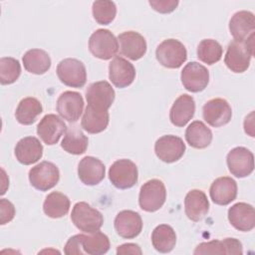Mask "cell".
<instances>
[{"mask_svg":"<svg viewBox=\"0 0 255 255\" xmlns=\"http://www.w3.org/2000/svg\"><path fill=\"white\" fill-rule=\"evenodd\" d=\"M70 199L64 193L53 191L49 193L43 203L44 213L51 218H61L70 210Z\"/></svg>","mask_w":255,"mask_h":255,"instance_id":"obj_32","label":"cell"},{"mask_svg":"<svg viewBox=\"0 0 255 255\" xmlns=\"http://www.w3.org/2000/svg\"><path fill=\"white\" fill-rule=\"evenodd\" d=\"M23 65L27 72L35 75L45 74L51 67V59L47 52L41 49L27 51L23 58Z\"/></svg>","mask_w":255,"mask_h":255,"instance_id":"obj_28","label":"cell"},{"mask_svg":"<svg viewBox=\"0 0 255 255\" xmlns=\"http://www.w3.org/2000/svg\"><path fill=\"white\" fill-rule=\"evenodd\" d=\"M109 178L113 185L119 189L130 188L137 182V167L130 159L116 160L110 167Z\"/></svg>","mask_w":255,"mask_h":255,"instance_id":"obj_6","label":"cell"},{"mask_svg":"<svg viewBox=\"0 0 255 255\" xmlns=\"http://www.w3.org/2000/svg\"><path fill=\"white\" fill-rule=\"evenodd\" d=\"M14 152L20 163L30 165L37 162L42 157L43 145L37 137L25 136L16 143Z\"/></svg>","mask_w":255,"mask_h":255,"instance_id":"obj_21","label":"cell"},{"mask_svg":"<svg viewBox=\"0 0 255 255\" xmlns=\"http://www.w3.org/2000/svg\"><path fill=\"white\" fill-rule=\"evenodd\" d=\"M223 49L221 45L213 39L202 40L197 47V57L207 65L217 63L222 57Z\"/></svg>","mask_w":255,"mask_h":255,"instance_id":"obj_35","label":"cell"},{"mask_svg":"<svg viewBox=\"0 0 255 255\" xmlns=\"http://www.w3.org/2000/svg\"><path fill=\"white\" fill-rule=\"evenodd\" d=\"M92 12L94 19L101 25L110 24L117 15V6L113 1L100 0L93 3Z\"/></svg>","mask_w":255,"mask_h":255,"instance_id":"obj_37","label":"cell"},{"mask_svg":"<svg viewBox=\"0 0 255 255\" xmlns=\"http://www.w3.org/2000/svg\"><path fill=\"white\" fill-rule=\"evenodd\" d=\"M115 91L107 81H99L91 84L86 92L88 105L109 110L115 101Z\"/></svg>","mask_w":255,"mask_h":255,"instance_id":"obj_16","label":"cell"},{"mask_svg":"<svg viewBox=\"0 0 255 255\" xmlns=\"http://www.w3.org/2000/svg\"><path fill=\"white\" fill-rule=\"evenodd\" d=\"M115 229L117 233L123 238H134L141 232V217L135 211L123 210L119 212L115 218Z\"/></svg>","mask_w":255,"mask_h":255,"instance_id":"obj_17","label":"cell"},{"mask_svg":"<svg viewBox=\"0 0 255 255\" xmlns=\"http://www.w3.org/2000/svg\"><path fill=\"white\" fill-rule=\"evenodd\" d=\"M66 131V124L60 117L54 114H49L43 117L37 126V133L47 145L57 143Z\"/></svg>","mask_w":255,"mask_h":255,"instance_id":"obj_14","label":"cell"},{"mask_svg":"<svg viewBox=\"0 0 255 255\" xmlns=\"http://www.w3.org/2000/svg\"><path fill=\"white\" fill-rule=\"evenodd\" d=\"M110 121L108 110L96 108L88 105L82 118V128L89 133H99L104 131Z\"/></svg>","mask_w":255,"mask_h":255,"instance_id":"obj_27","label":"cell"},{"mask_svg":"<svg viewBox=\"0 0 255 255\" xmlns=\"http://www.w3.org/2000/svg\"><path fill=\"white\" fill-rule=\"evenodd\" d=\"M204 121L214 128L227 125L232 117V110L228 102L221 98L207 101L202 109Z\"/></svg>","mask_w":255,"mask_h":255,"instance_id":"obj_10","label":"cell"},{"mask_svg":"<svg viewBox=\"0 0 255 255\" xmlns=\"http://www.w3.org/2000/svg\"><path fill=\"white\" fill-rule=\"evenodd\" d=\"M57 76L64 85L72 88H82L87 82L85 65L73 58L64 59L58 64Z\"/></svg>","mask_w":255,"mask_h":255,"instance_id":"obj_7","label":"cell"},{"mask_svg":"<svg viewBox=\"0 0 255 255\" xmlns=\"http://www.w3.org/2000/svg\"><path fill=\"white\" fill-rule=\"evenodd\" d=\"M141 253L142 252H141L140 247L134 243H126L117 248L118 255H120V254L121 255L122 254H135V255L138 254V255H140Z\"/></svg>","mask_w":255,"mask_h":255,"instance_id":"obj_41","label":"cell"},{"mask_svg":"<svg viewBox=\"0 0 255 255\" xmlns=\"http://www.w3.org/2000/svg\"><path fill=\"white\" fill-rule=\"evenodd\" d=\"M244 128H245V132L249 133L251 136H254V132H253V113H251L248 117H246L245 121H244Z\"/></svg>","mask_w":255,"mask_h":255,"instance_id":"obj_42","label":"cell"},{"mask_svg":"<svg viewBox=\"0 0 255 255\" xmlns=\"http://www.w3.org/2000/svg\"><path fill=\"white\" fill-rule=\"evenodd\" d=\"M243 253L242 244L236 238H225L223 240H212L202 242L195 248L193 254H234L241 255Z\"/></svg>","mask_w":255,"mask_h":255,"instance_id":"obj_24","label":"cell"},{"mask_svg":"<svg viewBox=\"0 0 255 255\" xmlns=\"http://www.w3.org/2000/svg\"><path fill=\"white\" fill-rule=\"evenodd\" d=\"M151 243L156 251L168 253L174 248L176 243L175 231L167 224L157 225L151 233Z\"/></svg>","mask_w":255,"mask_h":255,"instance_id":"obj_31","label":"cell"},{"mask_svg":"<svg viewBox=\"0 0 255 255\" xmlns=\"http://www.w3.org/2000/svg\"><path fill=\"white\" fill-rule=\"evenodd\" d=\"M71 219L75 226L85 233H94L99 231L104 223L102 213L84 201L77 202L74 205L71 213Z\"/></svg>","mask_w":255,"mask_h":255,"instance_id":"obj_2","label":"cell"},{"mask_svg":"<svg viewBox=\"0 0 255 255\" xmlns=\"http://www.w3.org/2000/svg\"><path fill=\"white\" fill-rule=\"evenodd\" d=\"M82 246L85 254L102 255L109 251L110 240L106 234L99 230L94 233H88V235L83 234Z\"/></svg>","mask_w":255,"mask_h":255,"instance_id":"obj_34","label":"cell"},{"mask_svg":"<svg viewBox=\"0 0 255 255\" xmlns=\"http://www.w3.org/2000/svg\"><path fill=\"white\" fill-rule=\"evenodd\" d=\"M185 151V143L182 138L173 134H167L159 137L154 143V152L156 156L167 163L177 161Z\"/></svg>","mask_w":255,"mask_h":255,"instance_id":"obj_12","label":"cell"},{"mask_svg":"<svg viewBox=\"0 0 255 255\" xmlns=\"http://www.w3.org/2000/svg\"><path fill=\"white\" fill-rule=\"evenodd\" d=\"M229 171L236 177L242 178L250 175L254 169V155L243 146L231 149L226 157Z\"/></svg>","mask_w":255,"mask_h":255,"instance_id":"obj_9","label":"cell"},{"mask_svg":"<svg viewBox=\"0 0 255 255\" xmlns=\"http://www.w3.org/2000/svg\"><path fill=\"white\" fill-rule=\"evenodd\" d=\"M166 199L164 183L159 179H150L143 183L139 190L138 204L146 212H154L162 207Z\"/></svg>","mask_w":255,"mask_h":255,"instance_id":"obj_3","label":"cell"},{"mask_svg":"<svg viewBox=\"0 0 255 255\" xmlns=\"http://www.w3.org/2000/svg\"><path fill=\"white\" fill-rule=\"evenodd\" d=\"M109 78L114 86L123 89L133 82L135 69L128 60L116 57L109 65Z\"/></svg>","mask_w":255,"mask_h":255,"instance_id":"obj_18","label":"cell"},{"mask_svg":"<svg viewBox=\"0 0 255 255\" xmlns=\"http://www.w3.org/2000/svg\"><path fill=\"white\" fill-rule=\"evenodd\" d=\"M43 112L42 104L39 100L33 97L24 98L18 104L15 112V118L17 122L24 126H29L35 123L38 116Z\"/></svg>","mask_w":255,"mask_h":255,"instance_id":"obj_30","label":"cell"},{"mask_svg":"<svg viewBox=\"0 0 255 255\" xmlns=\"http://www.w3.org/2000/svg\"><path fill=\"white\" fill-rule=\"evenodd\" d=\"M255 18L250 11H238L231 17L229 21V31L234 41L243 42L251 34L254 33Z\"/></svg>","mask_w":255,"mask_h":255,"instance_id":"obj_23","label":"cell"},{"mask_svg":"<svg viewBox=\"0 0 255 255\" xmlns=\"http://www.w3.org/2000/svg\"><path fill=\"white\" fill-rule=\"evenodd\" d=\"M84 109V100L80 93L66 91L60 95L57 101V112L62 119L75 123L77 122Z\"/></svg>","mask_w":255,"mask_h":255,"instance_id":"obj_13","label":"cell"},{"mask_svg":"<svg viewBox=\"0 0 255 255\" xmlns=\"http://www.w3.org/2000/svg\"><path fill=\"white\" fill-rule=\"evenodd\" d=\"M82 238H83V234H77V235H74L71 238H69V240L67 241L65 248H64L65 254H67V255L85 254V252L83 250V246H82Z\"/></svg>","mask_w":255,"mask_h":255,"instance_id":"obj_38","label":"cell"},{"mask_svg":"<svg viewBox=\"0 0 255 255\" xmlns=\"http://www.w3.org/2000/svg\"><path fill=\"white\" fill-rule=\"evenodd\" d=\"M0 213H1L0 222L2 225L10 222L15 216V207L13 203L5 198L0 199Z\"/></svg>","mask_w":255,"mask_h":255,"instance_id":"obj_39","label":"cell"},{"mask_svg":"<svg viewBox=\"0 0 255 255\" xmlns=\"http://www.w3.org/2000/svg\"><path fill=\"white\" fill-rule=\"evenodd\" d=\"M21 74V65L19 61L12 57H3L0 59V83L10 85L15 83Z\"/></svg>","mask_w":255,"mask_h":255,"instance_id":"obj_36","label":"cell"},{"mask_svg":"<svg viewBox=\"0 0 255 255\" xmlns=\"http://www.w3.org/2000/svg\"><path fill=\"white\" fill-rule=\"evenodd\" d=\"M228 220L239 231H251L255 226L254 207L245 202L235 203L228 209Z\"/></svg>","mask_w":255,"mask_h":255,"instance_id":"obj_19","label":"cell"},{"mask_svg":"<svg viewBox=\"0 0 255 255\" xmlns=\"http://www.w3.org/2000/svg\"><path fill=\"white\" fill-rule=\"evenodd\" d=\"M148 3L159 13H170L178 5L177 0H150Z\"/></svg>","mask_w":255,"mask_h":255,"instance_id":"obj_40","label":"cell"},{"mask_svg":"<svg viewBox=\"0 0 255 255\" xmlns=\"http://www.w3.org/2000/svg\"><path fill=\"white\" fill-rule=\"evenodd\" d=\"M59 179V168L50 161H42L29 170L31 185L40 191H47L53 188Z\"/></svg>","mask_w":255,"mask_h":255,"instance_id":"obj_8","label":"cell"},{"mask_svg":"<svg viewBox=\"0 0 255 255\" xmlns=\"http://www.w3.org/2000/svg\"><path fill=\"white\" fill-rule=\"evenodd\" d=\"M89 50L101 60H110L119 51V41L108 29L96 30L89 39Z\"/></svg>","mask_w":255,"mask_h":255,"instance_id":"obj_5","label":"cell"},{"mask_svg":"<svg viewBox=\"0 0 255 255\" xmlns=\"http://www.w3.org/2000/svg\"><path fill=\"white\" fill-rule=\"evenodd\" d=\"M194 112V99L189 95L183 94L173 103L169 112V120L175 127H184L193 118Z\"/></svg>","mask_w":255,"mask_h":255,"instance_id":"obj_25","label":"cell"},{"mask_svg":"<svg viewBox=\"0 0 255 255\" xmlns=\"http://www.w3.org/2000/svg\"><path fill=\"white\" fill-rule=\"evenodd\" d=\"M180 78L183 87L187 91L198 93L207 87L209 83V72L203 65L197 62H190L184 66Z\"/></svg>","mask_w":255,"mask_h":255,"instance_id":"obj_11","label":"cell"},{"mask_svg":"<svg viewBox=\"0 0 255 255\" xmlns=\"http://www.w3.org/2000/svg\"><path fill=\"white\" fill-rule=\"evenodd\" d=\"M254 55V33L245 41H232L224 57V63L229 70L234 73L245 72L250 65V60Z\"/></svg>","mask_w":255,"mask_h":255,"instance_id":"obj_1","label":"cell"},{"mask_svg":"<svg viewBox=\"0 0 255 255\" xmlns=\"http://www.w3.org/2000/svg\"><path fill=\"white\" fill-rule=\"evenodd\" d=\"M184 210L190 220L194 222L201 220L209 210V201L206 194L200 189L188 191L184 199Z\"/></svg>","mask_w":255,"mask_h":255,"instance_id":"obj_26","label":"cell"},{"mask_svg":"<svg viewBox=\"0 0 255 255\" xmlns=\"http://www.w3.org/2000/svg\"><path fill=\"white\" fill-rule=\"evenodd\" d=\"M209 193L215 204L227 205L237 196V183L229 176L218 177L212 182Z\"/></svg>","mask_w":255,"mask_h":255,"instance_id":"obj_22","label":"cell"},{"mask_svg":"<svg viewBox=\"0 0 255 255\" xmlns=\"http://www.w3.org/2000/svg\"><path fill=\"white\" fill-rule=\"evenodd\" d=\"M121 54L136 61L142 58L146 52V42L142 35L134 31H126L118 36Z\"/></svg>","mask_w":255,"mask_h":255,"instance_id":"obj_15","label":"cell"},{"mask_svg":"<svg viewBox=\"0 0 255 255\" xmlns=\"http://www.w3.org/2000/svg\"><path fill=\"white\" fill-rule=\"evenodd\" d=\"M88 144V137L78 127L68 128L61 142V146L65 151L75 155L84 153L87 150Z\"/></svg>","mask_w":255,"mask_h":255,"instance_id":"obj_33","label":"cell"},{"mask_svg":"<svg viewBox=\"0 0 255 255\" xmlns=\"http://www.w3.org/2000/svg\"><path fill=\"white\" fill-rule=\"evenodd\" d=\"M187 143L194 148H205L212 140V131L200 121L192 122L185 130Z\"/></svg>","mask_w":255,"mask_h":255,"instance_id":"obj_29","label":"cell"},{"mask_svg":"<svg viewBox=\"0 0 255 255\" xmlns=\"http://www.w3.org/2000/svg\"><path fill=\"white\" fill-rule=\"evenodd\" d=\"M106 174L105 164L94 156H85L78 165V175L80 180L86 185H97Z\"/></svg>","mask_w":255,"mask_h":255,"instance_id":"obj_20","label":"cell"},{"mask_svg":"<svg viewBox=\"0 0 255 255\" xmlns=\"http://www.w3.org/2000/svg\"><path fill=\"white\" fill-rule=\"evenodd\" d=\"M155 56L159 64L168 69H177L187 59L184 45L176 39H166L156 48Z\"/></svg>","mask_w":255,"mask_h":255,"instance_id":"obj_4","label":"cell"}]
</instances>
